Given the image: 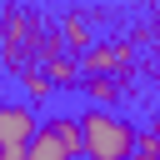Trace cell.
I'll use <instances>...</instances> for the list:
<instances>
[{
  "instance_id": "1",
  "label": "cell",
  "mask_w": 160,
  "mask_h": 160,
  "mask_svg": "<svg viewBox=\"0 0 160 160\" xmlns=\"http://www.w3.org/2000/svg\"><path fill=\"white\" fill-rule=\"evenodd\" d=\"M80 150L95 155V160H125V155H135V130H130V120H120L115 110L90 105V110L80 115Z\"/></svg>"
},
{
  "instance_id": "2",
  "label": "cell",
  "mask_w": 160,
  "mask_h": 160,
  "mask_svg": "<svg viewBox=\"0 0 160 160\" xmlns=\"http://www.w3.org/2000/svg\"><path fill=\"white\" fill-rule=\"evenodd\" d=\"M25 155H30V160H65V155H80V120H45V125H35Z\"/></svg>"
},
{
  "instance_id": "3",
  "label": "cell",
  "mask_w": 160,
  "mask_h": 160,
  "mask_svg": "<svg viewBox=\"0 0 160 160\" xmlns=\"http://www.w3.org/2000/svg\"><path fill=\"white\" fill-rule=\"evenodd\" d=\"M35 110L30 105H0V155L5 160H20L25 155V145H30V135H35Z\"/></svg>"
},
{
  "instance_id": "4",
  "label": "cell",
  "mask_w": 160,
  "mask_h": 160,
  "mask_svg": "<svg viewBox=\"0 0 160 160\" xmlns=\"http://www.w3.org/2000/svg\"><path fill=\"white\" fill-rule=\"evenodd\" d=\"M125 60H130L125 45H105V50H90V55H85V70H95V75H100V70H120Z\"/></svg>"
},
{
  "instance_id": "5",
  "label": "cell",
  "mask_w": 160,
  "mask_h": 160,
  "mask_svg": "<svg viewBox=\"0 0 160 160\" xmlns=\"http://www.w3.org/2000/svg\"><path fill=\"white\" fill-rule=\"evenodd\" d=\"M65 45L70 50H90L95 40H90V25L85 20H65Z\"/></svg>"
},
{
  "instance_id": "6",
  "label": "cell",
  "mask_w": 160,
  "mask_h": 160,
  "mask_svg": "<svg viewBox=\"0 0 160 160\" xmlns=\"http://www.w3.org/2000/svg\"><path fill=\"white\" fill-rule=\"evenodd\" d=\"M135 155H160V130H150V135H135Z\"/></svg>"
}]
</instances>
